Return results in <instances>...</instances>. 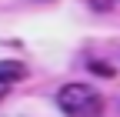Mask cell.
Listing matches in <instances>:
<instances>
[{
  "label": "cell",
  "mask_w": 120,
  "mask_h": 117,
  "mask_svg": "<svg viewBox=\"0 0 120 117\" xmlns=\"http://www.w3.org/2000/svg\"><path fill=\"white\" fill-rule=\"evenodd\" d=\"M57 104L67 117H100L103 114V97L90 84H67L60 87Z\"/></svg>",
  "instance_id": "cell-1"
},
{
  "label": "cell",
  "mask_w": 120,
  "mask_h": 117,
  "mask_svg": "<svg viewBox=\"0 0 120 117\" xmlns=\"http://www.w3.org/2000/svg\"><path fill=\"white\" fill-rule=\"evenodd\" d=\"M27 77V67L20 60H0V84H17Z\"/></svg>",
  "instance_id": "cell-2"
},
{
  "label": "cell",
  "mask_w": 120,
  "mask_h": 117,
  "mask_svg": "<svg viewBox=\"0 0 120 117\" xmlns=\"http://www.w3.org/2000/svg\"><path fill=\"white\" fill-rule=\"evenodd\" d=\"M90 70H94V74H103V77H117V70L110 64H90Z\"/></svg>",
  "instance_id": "cell-3"
}]
</instances>
